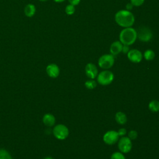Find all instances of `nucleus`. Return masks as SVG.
<instances>
[{"label":"nucleus","instance_id":"1","mask_svg":"<svg viewBox=\"0 0 159 159\" xmlns=\"http://www.w3.org/2000/svg\"><path fill=\"white\" fill-rule=\"evenodd\" d=\"M116 22L120 27L127 28L133 25L135 22L134 14L127 10H120L117 11L114 17Z\"/></svg>","mask_w":159,"mask_h":159},{"label":"nucleus","instance_id":"2","mask_svg":"<svg viewBox=\"0 0 159 159\" xmlns=\"http://www.w3.org/2000/svg\"><path fill=\"white\" fill-rule=\"evenodd\" d=\"M137 38V30L131 27L124 28L119 34V41L125 45H132Z\"/></svg>","mask_w":159,"mask_h":159},{"label":"nucleus","instance_id":"3","mask_svg":"<svg viewBox=\"0 0 159 159\" xmlns=\"http://www.w3.org/2000/svg\"><path fill=\"white\" fill-rule=\"evenodd\" d=\"M52 133L56 139L58 140H64L68 137L69 135V130L66 125L60 124L53 127Z\"/></svg>","mask_w":159,"mask_h":159},{"label":"nucleus","instance_id":"4","mask_svg":"<svg viewBox=\"0 0 159 159\" xmlns=\"http://www.w3.org/2000/svg\"><path fill=\"white\" fill-rule=\"evenodd\" d=\"M137 37L139 40L143 42H147L152 39L153 33L148 27L141 26L137 31Z\"/></svg>","mask_w":159,"mask_h":159},{"label":"nucleus","instance_id":"5","mask_svg":"<svg viewBox=\"0 0 159 159\" xmlns=\"http://www.w3.org/2000/svg\"><path fill=\"white\" fill-rule=\"evenodd\" d=\"M114 63V57L112 54H104L101 56L98 60V65L102 69H109Z\"/></svg>","mask_w":159,"mask_h":159},{"label":"nucleus","instance_id":"6","mask_svg":"<svg viewBox=\"0 0 159 159\" xmlns=\"http://www.w3.org/2000/svg\"><path fill=\"white\" fill-rule=\"evenodd\" d=\"M114 80V74L109 70L101 71L97 76V81L101 85H108L111 84Z\"/></svg>","mask_w":159,"mask_h":159},{"label":"nucleus","instance_id":"7","mask_svg":"<svg viewBox=\"0 0 159 159\" xmlns=\"http://www.w3.org/2000/svg\"><path fill=\"white\" fill-rule=\"evenodd\" d=\"M132 147L131 140L128 137H122L118 142V148L122 153H129Z\"/></svg>","mask_w":159,"mask_h":159},{"label":"nucleus","instance_id":"8","mask_svg":"<svg viewBox=\"0 0 159 159\" xmlns=\"http://www.w3.org/2000/svg\"><path fill=\"white\" fill-rule=\"evenodd\" d=\"M119 135L117 132L115 130L107 131L103 136L104 142L108 145H113L119 140Z\"/></svg>","mask_w":159,"mask_h":159},{"label":"nucleus","instance_id":"9","mask_svg":"<svg viewBox=\"0 0 159 159\" xmlns=\"http://www.w3.org/2000/svg\"><path fill=\"white\" fill-rule=\"evenodd\" d=\"M129 60L133 63H139L142 60V53L137 49H132L127 53Z\"/></svg>","mask_w":159,"mask_h":159},{"label":"nucleus","instance_id":"10","mask_svg":"<svg viewBox=\"0 0 159 159\" xmlns=\"http://www.w3.org/2000/svg\"><path fill=\"white\" fill-rule=\"evenodd\" d=\"M46 72L50 78H56L60 75V68L57 65L51 63L48 65L46 67Z\"/></svg>","mask_w":159,"mask_h":159},{"label":"nucleus","instance_id":"11","mask_svg":"<svg viewBox=\"0 0 159 159\" xmlns=\"http://www.w3.org/2000/svg\"><path fill=\"white\" fill-rule=\"evenodd\" d=\"M85 73L88 77L93 80L98 76V71L96 66L94 64L89 63L85 66Z\"/></svg>","mask_w":159,"mask_h":159},{"label":"nucleus","instance_id":"12","mask_svg":"<svg viewBox=\"0 0 159 159\" xmlns=\"http://www.w3.org/2000/svg\"><path fill=\"white\" fill-rule=\"evenodd\" d=\"M123 44L120 41H115L110 46V52L112 55L119 54L122 50Z\"/></svg>","mask_w":159,"mask_h":159},{"label":"nucleus","instance_id":"13","mask_svg":"<svg viewBox=\"0 0 159 159\" xmlns=\"http://www.w3.org/2000/svg\"><path fill=\"white\" fill-rule=\"evenodd\" d=\"M42 122L47 127H52L55 123V117L53 114L47 113L43 116Z\"/></svg>","mask_w":159,"mask_h":159},{"label":"nucleus","instance_id":"14","mask_svg":"<svg viewBox=\"0 0 159 159\" xmlns=\"http://www.w3.org/2000/svg\"><path fill=\"white\" fill-rule=\"evenodd\" d=\"M36 12V7L33 4H28L24 8V13L27 17H31L34 16Z\"/></svg>","mask_w":159,"mask_h":159},{"label":"nucleus","instance_id":"15","mask_svg":"<svg viewBox=\"0 0 159 159\" xmlns=\"http://www.w3.org/2000/svg\"><path fill=\"white\" fill-rule=\"evenodd\" d=\"M116 121L119 124H124L127 120L126 115L122 112H117L115 115Z\"/></svg>","mask_w":159,"mask_h":159},{"label":"nucleus","instance_id":"16","mask_svg":"<svg viewBox=\"0 0 159 159\" xmlns=\"http://www.w3.org/2000/svg\"><path fill=\"white\" fill-rule=\"evenodd\" d=\"M149 109L153 112L159 111V101L157 100H153L148 104Z\"/></svg>","mask_w":159,"mask_h":159},{"label":"nucleus","instance_id":"17","mask_svg":"<svg viewBox=\"0 0 159 159\" xmlns=\"http://www.w3.org/2000/svg\"><path fill=\"white\" fill-rule=\"evenodd\" d=\"M143 57L145 60L150 61V60H152L154 59V58L155 57V52L152 50L148 49L146 51H145V52L143 53Z\"/></svg>","mask_w":159,"mask_h":159},{"label":"nucleus","instance_id":"18","mask_svg":"<svg viewBox=\"0 0 159 159\" xmlns=\"http://www.w3.org/2000/svg\"><path fill=\"white\" fill-rule=\"evenodd\" d=\"M0 159H12V158L7 150L0 148Z\"/></svg>","mask_w":159,"mask_h":159},{"label":"nucleus","instance_id":"19","mask_svg":"<svg viewBox=\"0 0 159 159\" xmlns=\"http://www.w3.org/2000/svg\"><path fill=\"white\" fill-rule=\"evenodd\" d=\"M65 11L67 15H69V16L73 15L75 12V6L70 4L66 6Z\"/></svg>","mask_w":159,"mask_h":159},{"label":"nucleus","instance_id":"20","mask_svg":"<svg viewBox=\"0 0 159 159\" xmlns=\"http://www.w3.org/2000/svg\"><path fill=\"white\" fill-rule=\"evenodd\" d=\"M84 84H85V86L88 89H94L96 86L97 83H96V82L94 80H88V81H86Z\"/></svg>","mask_w":159,"mask_h":159},{"label":"nucleus","instance_id":"21","mask_svg":"<svg viewBox=\"0 0 159 159\" xmlns=\"http://www.w3.org/2000/svg\"><path fill=\"white\" fill-rule=\"evenodd\" d=\"M111 159H125L122 152H116L113 153L111 157Z\"/></svg>","mask_w":159,"mask_h":159},{"label":"nucleus","instance_id":"22","mask_svg":"<svg viewBox=\"0 0 159 159\" xmlns=\"http://www.w3.org/2000/svg\"><path fill=\"white\" fill-rule=\"evenodd\" d=\"M137 135H138V134H137V131H135L134 130H132L128 133V137L130 140H135L137 137Z\"/></svg>","mask_w":159,"mask_h":159},{"label":"nucleus","instance_id":"23","mask_svg":"<svg viewBox=\"0 0 159 159\" xmlns=\"http://www.w3.org/2000/svg\"><path fill=\"white\" fill-rule=\"evenodd\" d=\"M144 1H145V0H130V3L134 6L139 7L143 4Z\"/></svg>","mask_w":159,"mask_h":159},{"label":"nucleus","instance_id":"24","mask_svg":"<svg viewBox=\"0 0 159 159\" xmlns=\"http://www.w3.org/2000/svg\"><path fill=\"white\" fill-rule=\"evenodd\" d=\"M117 133L119 136H124L127 133V130L124 128H121L117 131Z\"/></svg>","mask_w":159,"mask_h":159},{"label":"nucleus","instance_id":"25","mask_svg":"<svg viewBox=\"0 0 159 159\" xmlns=\"http://www.w3.org/2000/svg\"><path fill=\"white\" fill-rule=\"evenodd\" d=\"M129 50H130V48H129V45H123L122 52L124 53H127L129 52Z\"/></svg>","mask_w":159,"mask_h":159},{"label":"nucleus","instance_id":"26","mask_svg":"<svg viewBox=\"0 0 159 159\" xmlns=\"http://www.w3.org/2000/svg\"><path fill=\"white\" fill-rule=\"evenodd\" d=\"M68 2H70V4L73 5V6H75L79 4L81 0H68Z\"/></svg>","mask_w":159,"mask_h":159},{"label":"nucleus","instance_id":"27","mask_svg":"<svg viewBox=\"0 0 159 159\" xmlns=\"http://www.w3.org/2000/svg\"><path fill=\"white\" fill-rule=\"evenodd\" d=\"M133 5L130 2V3H128L127 5H126V10L127 11H130L132 8H133Z\"/></svg>","mask_w":159,"mask_h":159},{"label":"nucleus","instance_id":"28","mask_svg":"<svg viewBox=\"0 0 159 159\" xmlns=\"http://www.w3.org/2000/svg\"><path fill=\"white\" fill-rule=\"evenodd\" d=\"M53 1L56 2H62L65 1V0H53Z\"/></svg>","mask_w":159,"mask_h":159},{"label":"nucleus","instance_id":"29","mask_svg":"<svg viewBox=\"0 0 159 159\" xmlns=\"http://www.w3.org/2000/svg\"><path fill=\"white\" fill-rule=\"evenodd\" d=\"M43 159H53L52 157H49V156H48V157H45Z\"/></svg>","mask_w":159,"mask_h":159},{"label":"nucleus","instance_id":"30","mask_svg":"<svg viewBox=\"0 0 159 159\" xmlns=\"http://www.w3.org/2000/svg\"><path fill=\"white\" fill-rule=\"evenodd\" d=\"M40 1H42V2H45V1H48V0H39Z\"/></svg>","mask_w":159,"mask_h":159}]
</instances>
